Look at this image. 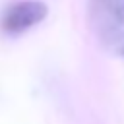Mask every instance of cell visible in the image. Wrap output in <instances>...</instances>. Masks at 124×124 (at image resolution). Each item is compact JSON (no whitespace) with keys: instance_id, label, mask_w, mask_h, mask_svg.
I'll return each mask as SVG.
<instances>
[{"instance_id":"6da1fadb","label":"cell","mask_w":124,"mask_h":124,"mask_svg":"<svg viewBox=\"0 0 124 124\" xmlns=\"http://www.w3.org/2000/svg\"><path fill=\"white\" fill-rule=\"evenodd\" d=\"M89 19L101 46L124 58V0H89Z\"/></svg>"},{"instance_id":"7a4b0ae2","label":"cell","mask_w":124,"mask_h":124,"mask_svg":"<svg viewBox=\"0 0 124 124\" xmlns=\"http://www.w3.org/2000/svg\"><path fill=\"white\" fill-rule=\"evenodd\" d=\"M48 16V6L41 0H19L10 6L0 16V29L6 35H21L35 27Z\"/></svg>"}]
</instances>
